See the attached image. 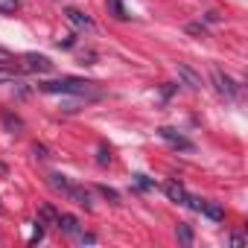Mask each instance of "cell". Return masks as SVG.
<instances>
[{
  "mask_svg": "<svg viewBox=\"0 0 248 248\" xmlns=\"http://www.w3.org/2000/svg\"><path fill=\"white\" fill-rule=\"evenodd\" d=\"M38 222H44V225H56V222H59V210H56L53 204H41V210H38Z\"/></svg>",
  "mask_w": 248,
  "mask_h": 248,
  "instance_id": "cell-12",
  "label": "cell"
},
{
  "mask_svg": "<svg viewBox=\"0 0 248 248\" xmlns=\"http://www.w3.org/2000/svg\"><path fill=\"white\" fill-rule=\"evenodd\" d=\"M38 91H41V93H73V96H91V99L99 96L96 82L76 79V76H62V79H56V82H41Z\"/></svg>",
  "mask_w": 248,
  "mask_h": 248,
  "instance_id": "cell-1",
  "label": "cell"
},
{
  "mask_svg": "<svg viewBox=\"0 0 248 248\" xmlns=\"http://www.w3.org/2000/svg\"><path fill=\"white\" fill-rule=\"evenodd\" d=\"M96 190H99V193H102V196H105V199H108V202H114V204H117V202H120V193H117V190H111V187H105V184H99V187H96Z\"/></svg>",
  "mask_w": 248,
  "mask_h": 248,
  "instance_id": "cell-18",
  "label": "cell"
},
{
  "mask_svg": "<svg viewBox=\"0 0 248 248\" xmlns=\"http://www.w3.org/2000/svg\"><path fill=\"white\" fill-rule=\"evenodd\" d=\"M56 228H59L62 233H67V236H76V233H79V219H76V216H70V213H59Z\"/></svg>",
  "mask_w": 248,
  "mask_h": 248,
  "instance_id": "cell-7",
  "label": "cell"
},
{
  "mask_svg": "<svg viewBox=\"0 0 248 248\" xmlns=\"http://www.w3.org/2000/svg\"><path fill=\"white\" fill-rule=\"evenodd\" d=\"M178 76L187 82V88H193V91H199V88H202V76H199L190 64H178Z\"/></svg>",
  "mask_w": 248,
  "mask_h": 248,
  "instance_id": "cell-8",
  "label": "cell"
},
{
  "mask_svg": "<svg viewBox=\"0 0 248 248\" xmlns=\"http://www.w3.org/2000/svg\"><path fill=\"white\" fill-rule=\"evenodd\" d=\"M135 184H138L140 190H155V181L146 178V175H135Z\"/></svg>",
  "mask_w": 248,
  "mask_h": 248,
  "instance_id": "cell-21",
  "label": "cell"
},
{
  "mask_svg": "<svg viewBox=\"0 0 248 248\" xmlns=\"http://www.w3.org/2000/svg\"><path fill=\"white\" fill-rule=\"evenodd\" d=\"M18 79V67H6L0 64V82H15Z\"/></svg>",
  "mask_w": 248,
  "mask_h": 248,
  "instance_id": "cell-16",
  "label": "cell"
},
{
  "mask_svg": "<svg viewBox=\"0 0 248 248\" xmlns=\"http://www.w3.org/2000/svg\"><path fill=\"white\" fill-rule=\"evenodd\" d=\"M67 199H73L79 207H85V210H91L93 207V199H91V190H85V187H76V184H70V190H67Z\"/></svg>",
  "mask_w": 248,
  "mask_h": 248,
  "instance_id": "cell-6",
  "label": "cell"
},
{
  "mask_svg": "<svg viewBox=\"0 0 248 248\" xmlns=\"http://www.w3.org/2000/svg\"><path fill=\"white\" fill-rule=\"evenodd\" d=\"M202 213H204L207 219H213V222H222V219H225V210H222L219 202H204V204H202Z\"/></svg>",
  "mask_w": 248,
  "mask_h": 248,
  "instance_id": "cell-11",
  "label": "cell"
},
{
  "mask_svg": "<svg viewBox=\"0 0 248 248\" xmlns=\"http://www.w3.org/2000/svg\"><path fill=\"white\" fill-rule=\"evenodd\" d=\"M164 193L170 196V202H178V204H184V199H187V190L178 181H167L164 184Z\"/></svg>",
  "mask_w": 248,
  "mask_h": 248,
  "instance_id": "cell-10",
  "label": "cell"
},
{
  "mask_svg": "<svg viewBox=\"0 0 248 248\" xmlns=\"http://www.w3.org/2000/svg\"><path fill=\"white\" fill-rule=\"evenodd\" d=\"M210 76H213V85H216V91L222 96H236V85H233V79L228 73H222V67H213Z\"/></svg>",
  "mask_w": 248,
  "mask_h": 248,
  "instance_id": "cell-3",
  "label": "cell"
},
{
  "mask_svg": "<svg viewBox=\"0 0 248 248\" xmlns=\"http://www.w3.org/2000/svg\"><path fill=\"white\" fill-rule=\"evenodd\" d=\"M96 164H102V167L111 164V152H108V146H99V149H96Z\"/></svg>",
  "mask_w": 248,
  "mask_h": 248,
  "instance_id": "cell-20",
  "label": "cell"
},
{
  "mask_svg": "<svg viewBox=\"0 0 248 248\" xmlns=\"http://www.w3.org/2000/svg\"><path fill=\"white\" fill-rule=\"evenodd\" d=\"M73 44H76V35H64V38H59V47H64V50L73 47Z\"/></svg>",
  "mask_w": 248,
  "mask_h": 248,
  "instance_id": "cell-23",
  "label": "cell"
},
{
  "mask_svg": "<svg viewBox=\"0 0 248 248\" xmlns=\"http://www.w3.org/2000/svg\"><path fill=\"white\" fill-rule=\"evenodd\" d=\"M3 123H6V129H9L12 135H21V132H24V123H21V117H15L12 111H3Z\"/></svg>",
  "mask_w": 248,
  "mask_h": 248,
  "instance_id": "cell-13",
  "label": "cell"
},
{
  "mask_svg": "<svg viewBox=\"0 0 248 248\" xmlns=\"http://www.w3.org/2000/svg\"><path fill=\"white\" fill-rule=\"evenodd\" d=\"M0 64H6V67H15V56H12L6 47H0Z\"/></svg>",
  "mask_w": 248,
  "mask_h": 248,
  "instance_id": "cell-22",
  "label": "cell"
},
{
  "mask_svg": "<svg viewBox=\"0 0 248 248\" xmlns=\"http://www.w3.org/2000/svg\"><path fill=\"white\" fill-rule=\"evenodd\" d=\"M64 18H67V24H70V27H76V30H93V21H91L85 12L73 9V6H67V9H64Z\"/></svg>",
  "mask_w": 248,
  "mask_h": 248,
  "instance_id": "cell-5",
  "label": "cell"
},
{
  "mask_svg": "<svg viewBox=\"0 0 248 248\" xmlns=\"http://www.w3.org/2000/svg\"><path fill=\"white\" fill-rule=\"evenodd\" d=\"M18 0H0V15H15L18 12Z\"/></svg>",
  "mask_w": 248,
  "mask_h": 248,
  "instance_id": "cell-17",
  "label": "cell"
},
{
  "mask_svg": "<svg viewBox=\"0 0 248 248\" xmlns=\"http://www.w3.org/2000/svg\"><path fill=\"white\" fill-rule=\"evenodd\" d=\"M21 67H24V70H30V73H50V70H53V62H50L47 56L27 53V56L21 59Z\"/></svg>",
  "mask_w": 248,
  "mask_h": 248,
  "instance_id": "cell-2",
  "label": "cell"
},
{
  "mask_svg": "<svg viewBox=\"0 0 248 248\" xmlns=\"http://www.w3.org/2000/svg\"><path fill=\"white\" fill-rule=\"evenodd\" d=\"M187 32H193V35H204V27H202V24H190Z\"/></svg>",
  "mask_w": 248,
  "mask_h": 248,
  "instance_id": "cell-24",
  "label": "cell"
},
{
  "mask_svg": "<svg viewBox=\"0 0 248 248\" xmlns=\"http://www.w3.org/2000/svg\"><path fill=\"white\" fill-rule=\"evenodd\" d=\"M175 236H178V242L193 245V228H190V225H178V228H175Z\"/></svg>",
  "mask_w": 248,
  "mask_h": 248,
  "instance_id": "cell-14",
  "label": "cell"
},
{
  "mask_svg": "<svg viewBox=\"0 0 248 248\" xmlns=\"http://www.w3.org/2000/svg\"><path fill=\"white\" fill-rule=\"evenodd\" d=\"M184 204H187L190 210H196V213H202V204H204V199H199V196H187V199H184Z\"/></svg>",
  "mask_w": 248,
  "mask_h": 248,
  "instance_id": "cell-19",
  "label": "cell"
},
{
  "mask_svg": "<svg viewBox=\"0 0 248 248\" xmlns=\"http://www.w3.org/2000/svg\"><path fill=\"white\" fill-rule=\"evenodd\" d=\"M108 6H111V12H114V18H117V21H126V18H129V12L123 9L120 0H108Z\"/></svg>",
  "mask_w": 248,
  "mask_h": 248,
  "instance_id": "cell-15",
  "label": "cell"
},
{
  "mask_svg": "<svg viewBox=\"0 0 248 248\" xmlns=\"http://www.w3.org/2000/svg\"><path fill=\"white\" fill-rule=\"evenodd\" d=\"M242 242H245V239H242V236H231V245H233V248H239V245H242Z\"/></svg>",
  "mask_w": 248,
  "mask_h": 248,
  "instance_id": "cell-25",
  "label": "cell"
},
{
  "mask_svg": "<svg viewBox=\"0 0 248 248\" xmlns=\"http://www.w3.org/2000/svg\"><path fill=\"white\" fill-rule=\"evenodd\" d=\"M158 135L170 143V146H175V149H184V152H193V143L181 135V132H175V129H170V126H161L158 129Z\"/></svg>",
  "mask_w": 248,
  "mask_h": 248,
  "instance_id": "cell-4",
  "label": "cell"
},
{
  "mask_svg": "<svg viewBox=\"0 0 248 248\" xmlns=\"http://www.w3.org/2000/svg\"><path fill=\"white\" fill-rule=\"evenodd\" d=\"M47 184H50V190H56V193H62V196H67V190H70V181H67V175H62V172H50V175H47Z\"/></svg>",
  "mask_w": 248,
  "mask_h": 248,
  "instance_id": "cell-9",
  "label": "cell"
}]
</instances>
